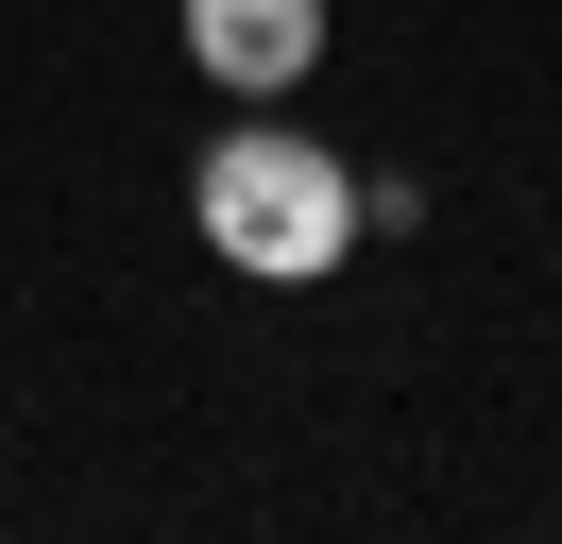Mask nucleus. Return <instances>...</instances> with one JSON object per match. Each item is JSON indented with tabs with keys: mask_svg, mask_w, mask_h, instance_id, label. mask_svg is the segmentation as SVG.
Returning a JSON list of instances; mask_svg holds the SVG:
<instances>
[{
	"mask_svg": "<svg viewBox=\"0 0 562 544\" xmlns=\"http://www.w3.org/2000/svg\"><path fill=\"white\" fill-rule=\"evenodd\" d=\"M188 68L222 102H290L324 68V0H188Z\"/></svg>",
	"mask_w": 562,
	"mask_h": 544,
	"instance_id": "nucleus-2",
	"label": "nucleus"
},
{
	"mask_svg": "<svg viewBox=\"0 0 562 544\" xmlns=\"http://www.w3.org/2000/svg\"><path fill=\"white\" fill-rule=\"evenodd\" d=\"M188 222H205V256L256 272V290H324L375 204H358V170L324 154V136H290V120L239 102V136H205V170H188Z\"/></svg>",
	"mask_w": 562,
	"mask_h": 544,
	"instance_id": "nucleus-1",
	"label": "nucleus"
}]
</instances>
